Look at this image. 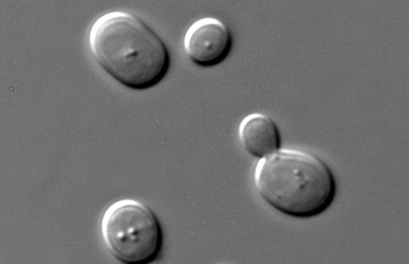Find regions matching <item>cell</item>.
Here are the masks:
<instances>
[{
  "mask_svg": "<svg viewBox=\"0 0 409 264\" xmlns=\"http://www.w3.org/2000/svg\"><path fill=\"white\" fill-rule=\"evenodd\" d=\"M106 245L113 256L126 264H145L161 251L163 233L159 220L147 205L125 199L106 210L102 222Z\"/></svg>",
  "mask_w": 409,
  "mask_h": 264,
  "instance_id": "cell-3",
  "label": "cell"
},
{
  "mask_svg": "<svg viewBox=\"0 0 409 264\" xmlns=\"http://www.w3.org/2000/svg\"><path fill=\"white\" fill-rule=\"evenodd\" d=\"M233 38L228 27L221 20L204 17L193 23L186 32L184 46L190 59L204 67L217 65L229 55Z\"/></svg>",
  "mask_w": 409,
  "mask_h": 264,
  "instance_id": "cell-4",
  "label": "cell"
},
{
  "mask_svg": "<svg viewBox=\"0 0 409 264\" xmlns=\"http://www.w3.org/2000/svg\"><path fill=\"white\" fill-rule=\"evenodd\" d=\"M240 143L251 155L264 158L280 149L282 138L276 123L261 113L246 116L241 122L238 130Z\"/></svg>",
  "mask_w": 409,
  "mask_h": 264,
  "instance_id": "cell-5",
  "label": "cell"
},
{
  "mask_svg": "<svg viewBox=\"0 0 409 264\" xmlns=\"http://www.w3.org/2000/svg\"><path fill=\"white\" fill-rule=\"evenodd\" d=\"M254 182L260 197L286 215L309 218L325 211L336 193L333 174L319 157L307 151L278 150L260 160Z\"/></svg>",
  "mask_w": 409,
  "mask_h": 264,
  "instance_id": "cell-2",
  "label": "cell"
},
{
  "mask_svg": "<svg viewBox=\"0 0 409 264\" xmlns=\"http://www.w3.org/2000/svg\"><path fill=\"white\" fill-rule=\"evenodd\" d=\"M90 45L98 64L123 86L133 90L151 89L167 74V47L148 25L128 13L101 16L93 25Z\"/></svg>",
  "mask_w": 409,
  "mask_h": 264,
  "instance_id": "cell-1",
  "label": "cell"
}]
</instances>
